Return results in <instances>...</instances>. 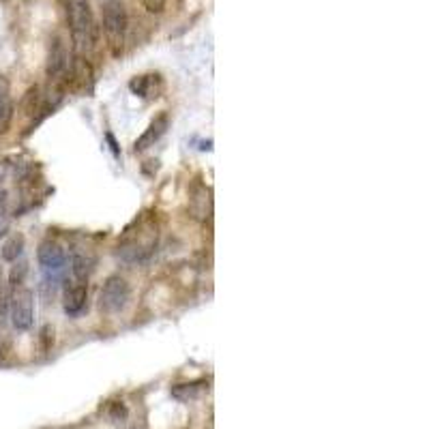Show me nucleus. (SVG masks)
Returning a JSON list of instances; mask_svg holds the SVG:
<instances>
[{"label":"nucleus","mask_w":429,"mask_h":429,"mask_svg":"<svg viewBox=\"0 0 429 429\" xmlns=\"http://www.w3.org/2000/svg\"><path fill=\"white\" fill-rule=\"evenodd\" d=\"M7 352H9V343H7V339L0 337V361L7 357Z\"/></svg>","instance_id":"obj_19"},{"label":"nucleus","mask_w":429,"mask_h":429,"mask_svg":"<svg viewBox=\"0 0 429 429\" xmlns=\"http://www.w3.org/2000/svg\"><path fill=\"white\" fill-rule=\"evenodd\" d=\"M103 32L114 54H120L127 37V13L120 0H108L103 5Z\"/></svg>","instance_id":"obj_2"},{"label":"nucleus","mask_w":429,"mask_h":429,"mask_svg":"<svg viewBox=\"0 0 429 429\" xmlns=\"http://www.w3.org/2000/svg\"><path fill=\"white\" fill-rule=\"evenodd\" d=\"M32 292L30 290H18L13 294V303H11V322L18 331H28L32 326Z\"/></svg>","instance_id":"obj_4"},{"label":"nucleus","mask_w":429,"mask_h":429,"mask_svg":"<svg viewBox=\"0 0 429 429\" xmlns=\"http://www.w3.org/2000/svg\"><path fill=\"white\" fill-rule=\"evenodd\" d=\"M0 273H3V269H0Z\"/></svg>","instance_id":"obj_20"},{"label":"nucleus","mask_w":429,"mask_h":429,"mask_svg":"<svg viewBox=\"0 0 429 429\" xmlns=\"http://www.w3.org/2000/svg\"><path fill=\"white\" fill-rule=\"evenodd\" d=\"M41 339H43V348L50 350V348H52V343H54V328H52V326H43V331H41Z\"/></svg>","instance_id":"obj_15"},{"label":"nucleus","mask_w":429,"mask_h":429,"mask_svg":"<svg viewBox=\"0 0 429 429\" xmlns=\"http://www.w3.org/2000/svg\"><path fill=\"white\" fill-rule=\"evenodd\" d=\"M148 13H161L165 7V0H142Z\"/></svg>","instance_id":"obj_16"},{"label":"nucleus","mask_w":429,"mask_h":429,"mask_svg":"<svg viewBox=\"0 0 429 429\" xmlns=\"http://www.w3.org/2000/svg\"><path fill=\"white\" fill-rule=\"evenodd\" d=\"M69 65V56H67V48L60 39H54V43L50 46V56H48V77L56 79L67 71Z\"/></svg>","instance_id":"obj_8"},{"label":"nucleus","mask_w":429,"mask_h":429,"mask_svg":"<svg viewBox=\"0 0 429 429\" xmlns=\"http://www.w3.org/2000/svg\"><path fill=\"white\" fill-rule=\"evenodd\" d=\"M7 232H9V217H7V214L0 212V238H3Z\"/></svg>","instance_id":"obj_18"},{"label":"nucleus","mask_w":429,"mask_h":429,"mask_svg":"<svg viewBox=\"0 0 429 429\" xmlns=\"http://www.w3.org/2000/svg\"><path fill=\"white\" fill-rule=\"evenodd\" d=\"M22 251H24V236L13 234V236L5 243V247H3V260L15 262L18 257L22 255Z\"/></svg>","instance_id":"obj_12"},{"label":"nucleus","mask_w":429,"mask_h":429,"mask_svg":"<svg viewBox=\"0 0 429 429\" xmlns=\"http://www.w3.org/2000/svg\"><path fill=\"white\" fill-rule=\"evenodd\" d=\"M206 389L204 382H191V384H177L172 386V397H177L181 402H189L202 395V391Z\"/></svg>","instance_id":"obj_11"},{"label":"nucleus","mask_w":429,"mask_h":429,"mask_svg":"<svg viewBox=\"0 0 429 429\" xmlns=\"http://www.w3.org/2000/svg\"><path fill=\"white\" fill-rule=\"evenodd\" d=\"M95 267H97V257L91 255V253H75L73 260H71L73 277H75L79 283H86V281L91 279V275L95 273Z\"/></svg>","instance_id":"obj_9"},{"label":"nucleus","mask_w":429,"mask_h":429,"mask_svg":"<svg viewBox=\"0 0 429 429\" xmlns=\"http://www.w3.org/2000/svg\"><path fill=\"white\" fill-rule=\"evenodd\" d=\"M65 262H67V257H65V251H63V247L58 243H54V241H43L41 243V247H39V264H41L43 273L58 275V273H63Z\"/></svg>","instance_id":"obj_5"},{"label":"nucleus","mask_w":429,"mask_h":429,"mask_svg":"<svg viewBox=\"0 0 429 429\" xmlns=\"http://www.w3.org/2000/svg\"><path fill=\"white\" fill-rule=\"evenodd\" d=\"M124 416H127L124 406H122V404H114V406H112V421H114V423H122Z\"/></svg>","instance_id":"obj_17"},{"label":"nucleus","mask_w":429,"mask_h":429,"mask_svg":"<svg viewBox=\"0 0 429 429\" xmlns=\"http://www.w3.org/2000/svg\"><path fill=\"white\" fill-rule=\"evenodd\" d=\"M24 275H26V264H24V262H20V264H18V267H13V271H11V277H9L11 286H20V283H22V279H24Z\"/></svg>","instance_id":"obj_14"},{"label":"nucleus","mask_w":429,"mask_h":429,"mask_svg":"<svg viewBox=\"0 0 429 429\" xmlns=\"http://www.w3.org/2000/svg\"><path fill=\"white\" fill-rule=\"evenodd\" d=\"M196 204H200V208L196 210L193 217H198V219H208L212 202H210V191H208L206 187H196V189H193V193H191V206H196Z\"/></svg>","instance_id":"obj_10"},{"label":"nucleus","mask_w":429,"mask_h":429,"mask_svg":"<svg viewBox=\"0 0 429 429\" xmlns=\"http://www.w3.org/2000/svg\"><path fill=\"white\" fill-rule=\"evenodd\" d=\"M13 116V103L7 93H0V132L9 127V120Z\"/></svg>","instance_id":"obj_13"},{"label":"nucleus","mask_w":429,"mask_h":429,"mask_svg":"<svg viewBox=\"0 0 429 429\" xmlns=\"http://www.w3.org/2000/svg\"><path fill=\"white\" fill-rule=\"evenodd\" d=\"M167 127H169V118H167V114H159V116L146 127V132L136 140V153H142V151L155 146V142L167 132Z\"/></svg>","instance_id":"obj_7"},{"label":"nucleus","mask_w":429,"mask_h":429,"mask_svg":"<svg viewBox=\"0 0 429 429\" xmlns=\"http://www.w3.org/2000/svg\"><path fill=\"white\" fill-rule=\"evenodd\" d=\"M65 13L75 50L79 54L91 52L97 43V26L91 9V0H65Z\"/></svg>","instance_id":"obj_1"},{"label":"nucleus","mask_w":429,"mask_h":429,"mask_svg":"<svg viewBox=\"0 0 429 429\" xmlns=\"http://www.w3.org/2000/svg\"><path fill=\"white\" fill-rule=\"evenodd\" d=\"M86 300H89V290H86V283H73V286H67L65 290V300H63V307H65V314L75 318L79 316L84 309H86Z\"/></svg>","instance_id":"obj_6"},{"label":"nucleus","mask_w":429,"mask_h":429,"mask_svg":"<svg viewBox=\"0 0 429 429\" xmlns=\"http://www.w3.org/2000/svg\"><path fill=\"white\" fill-rule=\"evenodd\" d=\"M129 298H132V290H129L127 279L120 275H110L99 294V307L105 314H120L127 307Z\"/></svg>","instance_id":"obj_3"}]
</instances>
